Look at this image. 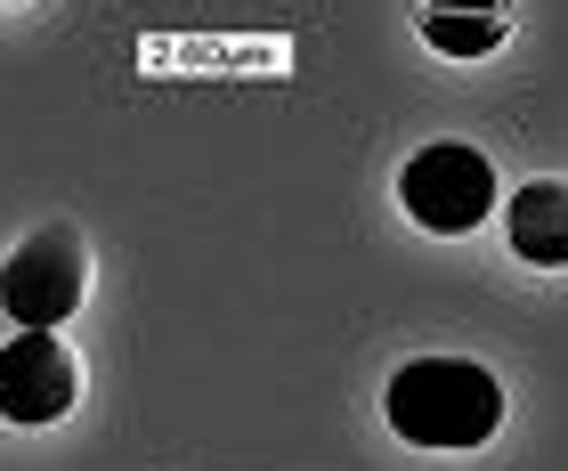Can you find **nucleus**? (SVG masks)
<instances>
[{
    "mask_svg": "<svg viewBox=\"0 0 568 471\" xmlns=\"http://www.w3.org/2000/svg\"><path fill=\"white\" fill-rule=\"evenodd\" d=\"M382 414L406 448H487L504 423V382L471 358H415L390 374Z\"/></svg>",
    "mask_w": 568,
    "mask_h": 471,
    "instance_id": "nucleus-1",
    "label": "nucleus"
},
{
    "mask_svg": "<svg viewBox=\"0 0 568 471\" xmlns=\"http://www.w3.org/2000/svg\"><path fill=\"white\" fill-rule=\"evenodd\" d=\"M398 203H406V220L430 228V236H471L496 212V163H487L479 147H463V139H430V147L406 154Z\"/></svg>",
    "mask_w": 568,
    "mask_h": 471,
    "instance_id": "nucleus-2",
    "label": "nucleus"
},
{
    "mask_svg": "<svg viewBox=\"0 0 568 471\" xmlns=\"http://www.w3.org/2000/svg\"><path fill=\"white\" fill-rule=\"evenodd\" d=\"M82 293H90V260H82V236L65 228L24 236L0 269V309L17 318V333H58L82 309Z\"/></svg>",
    "mask_w": 568,
    "mask_h": 471,
    "instance_id": "nucleus-3",
    "label": "nucleus"
},
{
    "mask_svg": "<svg viewBox=\"0 0 568 471\" xmlns=\"http://www.w3.org/2000/svg\"><path fill=\"white\" fill-rule=\"evenodd\" d=\"M73 399H82V365H73V350L58 342V333H17L9 350H0V414L24 431L58 423V414H73Z\"/></svg>",
    "mask_w": 568,
    "mask_h": 471,
    "instance_id": "nucleus-4",
    "label": "nucleus"
},
{
    "mask_svg": "<svg viewBox=\"0 0 568 471\" xmlns=\"http://www.w3.org/2000/svg\"><path fill=\"white\" fill-rule=\"evenodd\" d=\"M504 236L528 269H568V179H528L504 203Z\"/></svg>",
    "mask_w": 568,
    "mask_h": 471,
    "instance_id": "nucleus-5",
    "label": "nucleus"
},
{
    "mask_svg": "<svg viewBox=\"0 0 568 471\" xmlns=\"http://www.w3.org/2000/svg\"><path fill=\"white\" fill-rule=\"evenodd\" d=\"M511 33V0H423V41L438 58H496Z\"/></svg>",
    "mask_w": 568,
    "mask_h": 471,
    "instance_id": "nucleus-6",
    "label": "nucleus"
}]
</instances>
